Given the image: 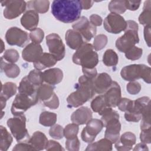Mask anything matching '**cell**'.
Returning <instances> with one entry per match:
<instances>
[{"label":"cell","mask_w":151,"mask_h":151,"mask_svg":"<svg viewBox=\"0 0 151 151\" xmlns=\"http://www.w3.org/2000/svg\"><path fill=\"white\" fill-rule=\"evenodd\" d=\"M117 106L120 111L126 112L132 109L133 107V101L127 98H121Z\"/></svg>","instance_id":"obj_47"},{"label":"cell","mask_w":151,"mask_h":151,"mask_svg":"<svg viewBox=\"0 0 151 151\" xmlns=\"http://www.w3.org/2000/svg\"><path fill=\"white\" fill-rule=\"evenodd\" d=\"M126 21L120 14L115 13L109 14L104 20V28L111 34H119L124 31L126 28Z\"/></svg>","instance_id":"obj_7"},{"label":"cell","mask_w":151,"mask_h":151,"mask_svg":"<svg viewBox=\"0 0 151 151\" xmlns=\"http://www.w3.org/2000/svg\"><path fill=\"white\" fill-rule=\"evenodd\" d=\"M93 80L90 79L84 75L78 78V82L76 85V90L71 93L67 98L68 106L78 107L91 99L94 95Z\"/></svg>","instance_id":"obj_2"},{"label":"cell","mask_w":151,"mask_h":151,"mask_svg":"<svg viewBox=\"0 0 151 151\" xmlns=\"http://www.w3.org/2000/svg\"><path fill=\"white\" fill-rule=\"evenodd\" d=\"M72 27L74 30L79 32L83 37L84 41L88 42L96 34V27L93 25L88 19L84 16L81 17L74 22Z\"/></svg>","instance_id":"obj_11"},{"label":"cell","mask_w":151,"mask_h":151,"mask_svg":"<svg viewBox=\"0 0 151 151\" xmlns=\"http://www.w3.org/2000/svg\"><path fill=\"white\" fill-rule=\"evenodd\" d=\"M103 127L104 124L101 120L91 119L86 123V126L83 128L81 132V139L86 143H90L93 142Z\"/></svg>","instance_id":"obj_12"},{"label":"cell","mask_w":151,"mask_h":151,"mask_svg":"<svg viewBox=\"0 0 151 151\" xmlns=\"http://www.w3.org/2000/svg\"><path fill=\"white\" fill-rule=\"evenodd\" d=\"M43 80L47 84L55 85L60 83L63 78V71L58 68H52L42 73Z\"/></svg>","instance_id":"obj_23"},{"label":"cell","mask_w":151,"mask_h":151,"mask_svg":"<svg viewBox=\"0 0 151 151\" xmlns=\"http://www.w3.org/2000/svg\"><path fill=\"white\" fill-rule=\"evenodd\" d=\"M92 119V111L88 107H81L74 111L71 116L73 123L78 125L86 124Z\"/></svg>","instance_id":"obj_20"},{"label":"cell","mask_w":151,"mask_h":151,"mask_svg":"<svg viewBox=\"0 0 151 151\" xmlns=\"http://www.w3.org/2000/svg\"><path fill=\"white\" fill-rule=\"evenodd\" d=\"M104 127L106 128L104 133L105 138L110 140L112 143H115L119 139L121 130V124L119 119H114L109 121Z\"/></svg>","instance_id":"obj_17"},{"label":"cell","mask_w":151,"mask_h":151,"mask_svg":"<svg viewBox=\"0 0 151 151\" xmlns=\"http://www.w3.org/2000/svg\"><path fill=\"white\" fill-rule=\"evenodd\" d=\"M151 1L147 0L144 2L143 11L139 17L140 24L144 26L150 25L151 24Z\"/></svg>","instance_id":"obj_29"},{"label":"cell","mask_w":151,"mask_h":151,"mask_svg":"<svg viewBox=\"0 0 151 151\" xmlns=\"http://www.w3.org/2000/svg\"><path fill=\"white\" fill-rule=\"evenodd\" d=\"M49 134L55 139H61L64 136V129L60 124H54L49 130Z\"/></svg>","instance_id":"obj_42"},{"label":"cell","mask_w":151,"mask_h":151,"mask_svg":"<svg viewBox=\"0 0 151 151\" xmlns=\"http://www.w3.org/2000/svg\"><path fill=\"white\" fill-rule=\"evenodd\" d=\"M2 57L4 60L10 63H15L18 60L19 55L16 50L8 49L5 51Z\"/></svg>","instance_id":"obj_43"},{"label":"cell","mask_w":151,"mask_h":151,"mask_svg":"<svg viewBox=\"0 0 151 151\" xmlns=\"http://www.w3.org/2000/svg\"><path fill=\"white\" fill-rule=\"evenodd\" d=\"M79 130L78 124L76 123H70L67 124L64 129V136L66 139H71L77 136Z\"/></svg>","instance_id":"obj_39"},{"label":"cell","mask_w":151,"mask_h":151,"mask_svg":"<svg viewBox=\"0 0 151 151\" xmlns=\"http://www.w3.org/2000/svg\"><path fill=\"white\" fill-rule=\"evenodd\" d=\"M1 3L2 6H5L3 14L8 19H12L19 17L25 11L27 6L24 1H3Z\"/></svg>","instance_id":"obj_10"},{"label":"cell","mask_w":151,"mask_h":151,"mask_svg":"<svg viewBox=\"0 0 151 151\" xmlns=\"http://www.w3.org/2000/svg\"><path fill=\"white\" fill-rule=\"evenodd\" d=\"M103 95L107 107H116L121 99V88L119 84L116 81H113Z\"/></svg>","instance_id":"obj_14"},{"label":"cell","mask_w":151,"mask_h":151,"mask_svg":"<svg viewBox=\"0 0 151 151\" xmlns=\"http://www.w3.org/2000/svg\"><path fill=\"white\" fill-rule=\"evenodd\" d=\"M45 149L47 150H64V149L61 146V145L59 143L52 140H50L48 142Z\"/></svg>","instance_id":"obj_52"},{"label":"cell","mask_w":151,"mask_h":151,"mask_svg":"<svg viewBox=\"0 0 151 151\" xmlns=\"http://www.w3.org/2000/svg\"><path fill=\"white\" fill-rule=\"evenodd\" d=\"M0 100H1V109H4V107L6 106V99L4 97L2 96H0Z\"/></svg>","instance_id":"obj_59"},{"label":"cell","mask_w":151,"mask_h":151,"mask_svg":"<svg viewBox=\"0 0 151 151\" xmlns=\"http://www.w3.org/2000/svg\"><path fill=\"white\" fill-rule=\"evenodd\" d=\"M99 114L101 116V120L102 121L104 126L109 121L114 119H119V114L118 113L113 110L111 107H106L100 113H99Z\"/></svg>","instance_id":"obj_35"},{"label":"cell","mask_w":151,"mask_h":151,"mask_svg":"<svg viewBox=\"0 0 151 151\" xmlns=\"http://www.w3.org/2000/svg\"><path fill=\"white\" fill-rule=\"evenodd\" d=\"M143 54V50L136 46H134L125 52V57L130 60L134 61L139 59Z\"/></svg>","instance_id":"obj_41"},{"label":"cell","mask_w":151,"mask_h":151,"mask_svg":"<svg viewBox=\"0 0 151 151\" xmlns=\"http://www.w3.org/2000/svg\"><path fill=\"white\" fill-rule=\"evenodd\" d=\"M124 118L128 122H138L142 119V114L132 107L130 110L125 112Z\"/></svg>","instance_id":"obj_45"},{"label":"cell","mask_w":151,"mask_h":151,"mask_svg":"<svg viewBox=\"0 0 151 151\" xmlns=\"http://www.w3.org/2000/svg\"><path fill=\"white\" fill-rule=\"evenodd\" d=\"M113 143L106 138L101 139L94 143H90L86 149V150H102L110 151L112 150Z\"/></svg>","instance_id":"obj_27"},{"label":"cell","mask_w":151,"mask_h":151,"mask_svg":"<svg viewBox=\"0 0 151 151\" xmlns=\"http://www.w3.org/2000/svg\"><path fill=\"white\" fill-rule=\"evenodd\" d=\"M17 90V86L16 84L12 82H6L4 84H1V96L8 100L16 94Z\"/></svg>","instance_id":"obj_34"},{"label":"cell","mask_w":151,"mask_h":151,"mask_svg":"<svg viewBox=\"0 0 151 151\" xmlns=\"http://www.w3.org/2000/svg\"><path fill=\"white\" fill-rule=\"evenodd\" d=\"M81 6L78 0H55L51 5V13L58 21L71 23L80 18Z\"/></svg>","instance_id":"obj_1"},{"label":"cell","mask_w":151,"mask_h":151,"mask_svg":"<svg viewBox=\"0 0 151 151\" xmlns=\"http://www.w3.org/2000/svg\"><path fill=\"white\" fill-rule=\"evenodd\" d=\"M7 125L17 142H28L30 137L26 128V117L24 114L9 119L7 120Z\"/></svg>","instance_id":"obj_6"},{"label":"cell","mask_w":151,"mask_h":151,"mask_svg":"<svg viewBox=\"0 0 151 151\" xmlns=\"http://www.w3.org/2000/svg\"><path fill=\"white\" fill-rule=\"evenodd\" d=\"M65 145L67 150L70 151H78L80 149V143L77 136H76L71 139H66Z\"/></svg>","instance_id":"obj_46"},{"label":"cell","mask_w":151,"mask_h":151,"mask_svg":"<svg viewBox=\"0 0 151 151\" xmlns=\"http://www.w3.org/2000/svg\"><path fill=\"white\" fill-rule=\"evenodd\" d=\"M119 61L117 53L111 49L107 50L103 56V63L107 67L116 66Z\"/></svg>","instance_id":"obj_33"},{"label":"cell","mask_w":151,"mask_h":151,"mask_svg":"<svg viewBox=\"0 0 151 151\" xmlns=\"http://www.w3.org/2000/svg\"><path fill=\"white\" fill-rule=\"evenodd\" d=\"M38 87L32 84L28 80L27 77L26 76L22 78L19 83V85L18 87V92L19 93L27 95L38 101L39 100L38 97Z\"/></svg>","instance_id":"obj_22"},{"label":"cell","mask_w":151,"mask_h":151,"mask_svg":"<svg viewBox=\"0 0 151 151\" xmlns=\"http://www.w3.org/2000/svg\"><path fill=\"white\" fill-rule=\"evenodd\" d=\"M43 103L46 107L52 110L57 109L60 104L58 97L55 93L53 94L52 96L49 100L43 101Z\"/></svg>","instance_id":"obj_49"},{"label":"cell","mask_w":151,"mask_h":151,"mask_svg":"<svg viewBox=\"0 0 151 151\" xmlns=\"http://www.w3.org/2000/svg\"><path fill=\"white\" fill-rule=\"evenodd\" d=\"M1 44H2V49H1V53L2 52V51H3V50H4V48H5V46H4V42H3L2 40H1Z\"/></svg>","instance_id":"obj_60"},{"label":"cell","mask_w":151,"mask_h":151,"mask_svg":"<svg viewBox=\"0 0 151 151\" xmlns=\"http://www.w3.org/2000/svg\"><path fill=\"white\" fill-rule=\"evenodd\" d=\"M44 32L40 28H37L34 30L31 31L29 34V37L31 41L34 43L36 44H40L44 38Z\"/></svg>","instance_id":"obj_44"},{"label":"cell","mask_w":151,"mask_h":151,"mask_svg":"<svg viewBox=\"0 0 151 151\" xmlns=\"http://www.w3.org/2000/svg\"><path fill=\"white\" fill-rule=\"evenodd\" d=\"M65 40L66 44L70 48L76 50L85 42L81 35L73 29L67 31Z\"/></svg>","instance_id":"obj_21"},{"label":"cell","mask_w":151,"mask_h":151,"mask_svg":"<svg viewBox=\"0 0 151 151\" xmlns=\"http://www.w3.org/2000/svg\"><path fill=\"white\" fill-rule=\"evenodd\" d=\"M133 150H149L148 147L146 146V144L143 143H140L136 145Z\"/></svg>","instance_id":"obj_58"},{"label":"cell","mask_w":151,"mask_h":151,"mask_svg":"<svg viewBox=\"0 0 151 151\" xmlns=\"http://www.w3.org/2000/svg\"><path fill=\"white\" fill-rule=\"evenodd\" d=\"M109 10L111 13L123 14L126 11L124 0L111 1L108 5Z\"/></svg>","instance_id":"obj_36"},{"label":"cell","mask_w":151,"mask_h":151,"mask_svg":"<svg viewBox=\"0 0 151 151\" xmlns=\"http://www.w3.org/2000/svg\"><path fill=\"white\" fill-rule=\"evenodd\" d=\"M90 22L94 27L100 26L103 22L102 18L97 14H92L90 17Z\"/></svg>","instance_id":"obj_55"},{"label":"cell","mask_w":151,"mask_h":151,"mask_svg":"<svg viewBox=\"0 0 151 151\" xmlns=\"http://www.w3.org/2000/svg\"><path fill=\"white\" fill-rule=\"evenodd\" d=\"M57 122V114L54 113L44 111L40 115L39 123L46 127L52 126L55 124Z\"/></svg>","instance_id":"obj_32"},{"label":"cell","mask_w":151,"mask_h":151,"mask_svg":"<svg viewBox=\"0 0 151 151\" xmlns=\"http://www.w3.org/2000/svg\"><path fill=\"white\" fill-rule=\"evenodd\" d=\"M28 8L34 10L37 13H45L48 11L50 2L47 0L30 1L27 2Z\"/></svg>","instance_id":"obj_28"},{"label":"cell","mask_w":151,"mask_h":151,"mask_svg":"<svg viewBox=\"0 0 151 151\" xmlns=\"http://www.w3.org/2000/svg\"><path fill=\"white\" fill-rule=\"evenodd\" d=\"M38 101L24 94L16 95L11 106V113L14 116L24 114L28 109L36 104Z\"/></svg>","instance_id":"obj_8"},{"label":"cell","mask_w":151,"mask_h":151,"mask_svg":"<svg viewBox=\"0 0 151 151\" xmlns=\"http://www.w3.org/2000/svg\"><path fill=\"white\" fill-rule=\"evenodd\" d=\"M94 50L92 44L85 42L73 54V62L81 65L82 68H95L99 63V56Z\"/></svg>","instance_id":"obj_3"},{"label":"cell","mask_w":151,"mask_h":151,"mask_svg":"<svg viewBox=\"0 0 151 151\" xmlns=\"http://www.w3.org/2000/svg\"><path fill=\"white\" fill-rule=\"evenodd\" d=\"M140 141L145 144H149L151 142V134H150V128L142 130L140 134Z\"/></svg>","instance_id":"obj_51"},{"label":"cell","mask_w":151,"mask_h":151,"mask_svg":"<svg viewBox=\"0 0 151 151\" xmlns=\"http://www.w3.org/2000/svg\"><path fill=\"white\" fill-rule=\"evenodd\" d=\"M48 142V139L45 134L40 131L35 132L28 141L36 150L45 149Z\"/></svg>","instance_id":"obj_25"},{"label":"cell","mask_w":151,"mask_h":151,"mask_svg":"<svg viewBox=\"0 0 151 151\" xmlns=\"http://www.w3.org/2000/svg\"><path fill=\"white\" fill-rule=\"evenodd\" d=\"M39 22V15L34 10L29 9L25 12L21 18L22 26L27 30L33 31L37 28Z\"/></svg>","instance_id":"obj_19"},{"label":"cell","mask_w":151,"mask_h":151,"mask_svg":"<svg viewBox=\"0 0 151 151\" xmlns=\"http://www.w3.org/2000/svg\"><path fill=\"white\" fill-rule=\"evenodd\" d=\"M126 90L129 94L135 95L140 91L141 85L139 82L136 81H130L127 84Z\"/></svg>","instance_id":"obj_48"},{"label":"cell","mask_w":151,"mask_h":151,"mask_svg":"<svg viewBox=\"0 0 151 151\" xmlns=\"http://www.w3.org/2000/svg\"><path fill=\"white\" fill-rule=\"evenodd\" d=\"M46 44L50 53L52 54L57 61L64 58L65 54V48L60 37L55 33H52L46 37Z\"/></svg>","instance_id":"obj_9"},{"label":"cell","mask_w":151,"mask_h":151,"mask_svg":"<svg viewBox=\"0 0 151 151\" xmlns=\"http://www.w3.org/2000/svg\"><path fill=\"white\" fill-rule=\"evenodd\" d=\"M1 69L5 75L11 78L17 77L20 73L19 67L14 63H7L3 61V57L1 58Z\"/></svg>","instance_id":"obj_26"},{"label":"cell","mask_w":151,"mask_h":151,"mask_svg":"<svg viewBox=\"0 0 151 151\" xmlns=\"http://www.w3.org/2000/svg\"><path fill=\"white\" fill-rule=\"evenodd\" d=\"M12 150L19 151V150H36L28 142L25 143L24 142H19L18 144H17L14 146V147L12 149Z\"/></svg>","instance_id":"obj_50"},{"label":"cell","mask_w":151,"mask_h":151,"mask_svg":"<svg viewBox=\"0 0 151 151\" xmlns=\"http://www.w3.org/2000/svg\"><path fill=\"white\" fill-rule=\"evenodd\" d=\"M107 107L103 94L97 96L91 102V108L93 111L98 113H100Z\"/></svg>","instance_id":"obj_37"},{"label":"cell","mask_w":151,"mask_h":151,"mask_svg":"<svg viewBox=\"0 0 151 151\" xmlns=\"http://www.w3.org/2000/svg\"><path fill=\"white\" fill-rule=\"evenodd\" d=\"M136 141L135 134L130 132H127L122 134L119 140L115 143V147L117 150H130L136 143Z\"/></svg>","instance_id":"obj_18"},{"label":"cell","mask_w":151,"mask_h":151,"mask_svg":"<svg viewBox=\"0 0 151 151\" xmlns=\"http://www.w3.org/2000/svg\"><path fill=\"white\" fill-rule=\"evenodd\" d=\"M54 86L49 84H42L38 88V97L42 101L49 100L53 95Z\"/></svg>","instance_id":"obj_30"},{"label":"cell","mask_w":151,"mask_h":151,"mask_svg":"<svg viewBox=\"0 0 151 151\" xmlns=\"http://www.w3.org/2000/svg\"><path fill=\"white\" fill-rule=\"evenodd\" d=\"M1 140H0V150L6 151L12 144L13 139L7 129L3 126H0Z\"/></svg>","instance_id":"obj_31"},{"label":"cell","mask_w":151,"mask_h":151,"mask_svg":"<svg viewBox=\"0 0 151 151\" xmlns=\"http://www.w3.org/2000/svg\"><path fill=\"white\" fill-rule=\"evenodd\" d=\"M81 8L83 9H88L93 5L94 1H80Z\"/></svg>","instance_id":"obj_57"},{"label":"cell","mask_w":151,"mask_h":151,"mask_svg":"<svg viewBox=\"0 0 151 151\" xmlns=\"http://www.w3.org/2000/svg\"><path fill=\"white\" fill-rule=\"evenodd\" d=\"M107 37L104 34H99L95 37L93 41V48L96 51L102 50L107 45Z\"/></svg>","instance_id":"obj_40"},{"label":"cell","mask_w":151,"mask_h":151,"mask_svg":"<svg viewBox=\"0 0 151 151\" xmlns=\"http://www.w3.org/2000/svg\"><path fill=\"white\" fill-rule=\"evenodd\" d=\"M141 1H125V6L126 9L130 11H136L137 10L140 5Z\"/></svg>","instance_id":"obj_53"},{"label":"cell","mask_w":151,"mask_h":151,"mask_svg":"<svg viewBox=\"0 0 151 151\" xmlns=\"http://www.w3.org/2000/svg\"><path fill=\"white\" fill-rule=\"evenodd\" d=\"M151 68L145 64H130L124 67L120 71V75L126 81H133L142 78L144 81L150 84L151 82Z\"/></svg>","instance_id":"obj_5"},{"label":"cell","mask_w":151,"mask_h":151,"mask_svg":"<svg viewBox=\"0 0 151 151\" xmlns=\"http://www.w3.org/2000/svg\"><path fill=\"white\" fill-rule=\"evenodd\" d=\"M82 71L83 73V75H84L86 77H88L90 79L94 80L96 77L97 75V71L96 68L89 69V68H82Z\"/></svg>","instance_id":"obj_54"},{"label":"cell","mask_w":151,"mask_h":151,"mask_svg":"<svg viewBox=\"0 0 151 151\" xmlns=\"http://www.w3.org/2000/svg\"><path fill=\"white\" fill-rule=\"evenodd\" d=\"M43 54V49L40 44L30 43L22 51V58L29 63H34Z\"/></svg>","instance_id":"obj_15"},{"label":"cell","mask_w":151,"mask_h":151,"mask_svg":"<svg viewBox=\"0 0 151 151\" xmlns=\"http://www.w3.org/2000/svg\"><path fill=\"white\" fill-rule=\"evenodd\" d=\"M113 81L109 74L106 73H100L96 77L93 81V87L95 93L101 94L110 87Z\"/></svg>","instance_id":"obj_16"},{"label":"cell","mask_w":151,"mask_h":151,"mask_svg":"<svg viewBox=\"0 0 151 151\" xmlns=\"http://www.w3.org/2000/svg\"><path fill=\"white\" fill-rule=\"evenodd\" d=\"M57 61L55 57L51 53L43 52L38 60L34 63V66L35 69L42 70L46 68L54 66Z\"/></svg>","instance_id":"obj_24"},{"label":"cell","mask_w":151,"mask_h":151,"mask_svg":"<svg viewBox=\"0 0 151 151\" xmlns=\"http://www.w3.org/2000/svg\"><path fill=\"white\" fill-rule=\"evenodd\" d=\"M27 77L32 84L37 87L41 85L44 81L42 73L40 70L37 69L31 70Z\"/></svg>","instance_id":"obj_38"},{"label":"cell","mask_w":151,"mask_h":151,"mask_svg":"<svg viewBox=\"0 0 151 151\" xmlns=\"http://www.w3.org/2000/svg\"><path fill=\"white\" fill-rule=\"evenodd\" d=\"M126 24L127 25L124 34L117 39L116 41L117 49L119 51L124 53L139 42V27L137 22L133 20H128L126 21Z\"/></svg>","instance_id":"obj_4"},{"label":"cell","mask_w":151,"mask_h":151,"mask_svg":"<svg viewBox=\"0 0 151 151\" xmlns=\"http://www.w3.org/2000/svg\"><path fill=\"white\" fill-rule=\"evenodd\" d=\"M5 40L10 45L22 47L29 40V38L27 32L18 27H13L7 30L5 34Z\"/></svg>","instance_id":"obj_13"},{"label":"cell","mask_w":151,"mask_h":151,"mask_svg":"<svg viewBox=\"0 0 151 151\" xmlns=\"http://www.w3.org/2000/svg\"><path fill=\"white\" fill-rule=\"evenodd\" d=\"M144 38L148 47H150V25L145 26Z\"/></svg>","instance_id":"obj_56"}]
</instances>
